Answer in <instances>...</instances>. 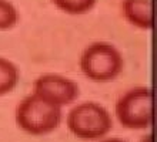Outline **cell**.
Returning <instances> with one entry per match:
<instances>
[{"mask_svg": "<svg viewBox=\"0 0 157 142\" xmlns=\"http://www.w3.org/2000/svg\"><path fill=\"white\" fill-rule=\"evenodd\" d=\"M62 107L54 105L33 93L26 95L14 111L17 126L25 134L33 137L52 134L62 124Z\"/></svg>", "mask_w": 157, "mask_h": 142, "instance_id": "cell-1", "label": "cell"}, {"mask_svg": "<svg viewBox=\"0 0 157 142\" xmlns=\"http://www.w3.org/2000/svg\"><path fill=\"white\" fill-rule=\"evenodd\" d=\"M78 65L89 80L94 82H109L121 74L124 58L113 44L94 41L83 50Z\"/></svg>", "mask_w": 157, "mask_h": 142, "instance_id": "cell-3", "label": "cell"}, {"mask_svg": "<svg viewBox=\"0 0 157 142\" xmlns=\"http://www.w3.org/2000/svg\"><path fill=\"white\" fill-rule=\"evenodd\" d=\"M20 20L17 7L9 0H0V31H6L16 27Z\"/></svg>", "mask_w": 157, "mask_h": 142, "instance_id": "cell-9", "label": "cell"}, {"mask_svg": "<svg viewBox=\"0 0 157 142\" xmlns=\"http://www.w3.org/2000/svg\"><path fill=\"white\" fill-rule=\"evenodd\" d=\"M114 115L127 129H147L153 125V93L150 87H133L120 95Z\"/></svg>", "mask_w": 157, "mask_h": 142, "instance_id": "cell-4", "label": "cell"}, {"mask_svg": "<svg viewBox=\"0 0 157 142\" xmlns=\"http://www.w3.org/2000/svg\"><path fill=\"white\" fill-rule=\"evenodd\" d=\"M140 142H153V135H151V134L144 135V137L141 138V141H140Z\"/></svg>", "mask_w": 157, "mask_h": 142, "instance_id": "cell-11", "label": "cell"}, {"mask_svg": "<svg viewBox=\"0 0 157 142\" xmlns=\"http://www.w3.org/2000/svg\"><path fill=\"white\" fill-rule=\"evenodd\" d=\"M67 129L83 141H97L112 131L113 119L106 107L99 102L86 101L73 107L66 117Z\"/></svg>", "mask_w": 157, "mask_h": 142, "instance_id": "cell-2", "label": "cell"}, {"mask_svg": "<svg viewBox=\"0 0 157 142\" xmlns=\"http://www.w3.org/2000/svg\"><path fill=\"white\" fill-rule=\"evenodd\" d=\"M52 3L66 14L80 16L91 12L97 4V0H52Z\"/></svg>", "mask_w": 157, "mask_h": 142, "instance_id": "cell-8", "label": "cell"}, {"mask_svg": "<svg viewBox=\"0 0 157 142\" xmlns=\"http://www.w3.org/2000/svg\"><path fill=\"white\" fill-rule=\"evenodd\" d=\"M20 81V70L9 58L0 57V97L7 95Z\"/></svg>", "mask_w": 157, "mask_h": 142, "instance_id": "cell-7", "label": "cell"}, {"mask_svg": "<svg viewBox=\"0 0 157 142\" xmlns=\"http://www.w3.org/2000/svg\"><path fill=\"white\" fill-rule=\"evenodd\" d=\"M100 142H127V141H124L121 138H107V139H101Z\"/></svg>", "mask_w": 157, "mask_h": 142, "instance_id": "cell-10", "label": "cell"}, {"mask_svg": "<svg viewBox=\"0 0 157 142\" xmlns=\"http://www.w3.org/2000/svg\"><path fill=\"white\" fill-rule=\"evenodd\" d=\"M121 14L133 27L150 31L153 28V6L151 0H123Z\"/></svg>", "mask_w": 157, "mask_h": 142, "instance_id": "cell-6", "label": "cell"}, {"mask_svg": "<svg viewBox=\"0 0 157 142\" xmlns=\"http://www.w3.org/2000/svg\"><path fill=\"white\" fill-rule=\"evenodd\" d=\"M33 94L57 107L70 105L80 95L77 82L62 74L47 73L39 75L33 82Z\"/></svg>", "mask_w": 157, "mask_h": 142, "instance_id": "cell-5", "label": "cell"}]
</instances>
